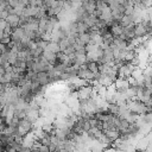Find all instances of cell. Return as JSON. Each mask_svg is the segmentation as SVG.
Segmentation results:
<instances>
[{"label":"cell","instance_id":"cell-3","mask_svg":"<svg viewBox=\"0 0 152 152\" xmlns=\"http://www.w3.org/2000/svg\"><path fill=\"white\" fill-rule=\"evenodd\" d=\"M23 36H24V28L20 26H17L11 32V40H13L14 43H19Z\"/></svg>","mask_w":152,"mask_h":152},{"label":"cell","instance_id":"cell-12","mask_svg":"<svg viewBox=\"0 0 152 152\" xmlns=\"http://www.w3.org/2000/svg\"><path fill=\"white\" fill-rule=\"evenodd\" d=\"M82 2H86V1H89V0H81Z\"/></svg>","mask_w":152,"mask_h":152},{"label":"cell","instance_id":"cell-7","mask_svg":"<svg viewBox=\"0 0 152 152\" xmlns=\"http://www.w3.org/2000/svg\"><path fill=\"white\" fill-rule=\"evenodd\" d=\"M89 31V27L82 21V20H76V33H84V32H88Z\"/></svg>","mask_w":152,"mask_h":152},{"label":"cell","instance_id":"cell-5","mask_svg":"<svg viewBox=\"0 0 152 152\" xmlns=\"http://www.w3.org/2000/svg\"><path fill=\"white\" fill-rule=\"evenodd\" d=\"M5 21L12 28H14V27H17L19 25V15H17V14H8V17L5 19Z\"/></svg>","mask_w":152,"mask_h":152},{"label":"cell","instance_id":"cell-2","mask_svg":"<svg viewBox=\"0 0 152 152\" xmlns=\"http://www.w3.org/2000/svg\"><path fill=\"white\" fill-rule=\"evenodd\" d=\"M146 36H150L144 21H140V23H137L134 24V37H138V38H141V37H146Z\"/></svg>","mask_w":152,"mask_h":152},{"label":"cell","instance_id":"cell-8","mask_svg":"<svg viewBox=\"0 0 152 152\" xmlns=\"http://www.w3.org/2000/svg\"><path fill=\"white\" fill-rule=\"evenodd\" d=\"M45 49L49 50L50 52H53V53H57V52L61 51L59 46H58V43H56V42H48V45H46Z\"/></svg>","mask_w":152,"mask_h":152},{"label":"cell","instance_id":"cell-9","mask_svg":"<svg viewBox=\"0 0 152 152\" xmlns=\"http://www.w3.org/2000/svg\"><path fill=\"white\" fill-rule=\"evenodd\" d=\"M86 66L94 74H97L99 72V63L97 62H87L86 63Z\"/></svg>","mask_w":152,"mask_h":152},{"label":"cell","instance_id":"cell-4","mask_svg":"<svg viewBox=\"0 0 152 152\" xmlns=\"http://www.w3.org/2000/svg\"><path fill=\"white\" fill-rule=\"evenodd\" d=\"M82 8L86 11V13L88 14H93L94 11L96 10V5H95V0H89V1H86V2H82L81 4Z\"/></svg>","mask_w":152,"mask_h":152},{"label":"cell","instance_id":"cell-1","mask_svg":"<svg viewBox=\"0 0 152 152\" xmlns=\"http://www.w3.org/2000/svg\"><path fill=\"white\" fill-rule=\"evenodd\" d=\"M76 76H77L78 78H82V80H84V81L89 82V83H93V82L95 81V74H94V72H91V71L86 66V64H83V65H80V66H78Z\"/></svg>","mask_w":152,"mask_h":152},{"label":"cell","instance_id":"cell-6","mask_svg":"<svg viewBox=\"0 0 152 152\" xmlns=\"http://www.w3.org/2000/svg\"><path fill=\"white\" fill-rule=\"evenodd\" d=\"M119 24L122 26V27H126V26H129V25H133L134 21H133V18L132 15H127V14H124L120 19H119Z\"/></svg>","mask_w":152,"mask_h":152},{"label":"cell","instance_id":"cell-10","mask_svg":"<svg viewBox=\"0 0 152 152\" xmlns=\"http://www.w3.org/2000/svg\"><path fill=\"white\" fill-rule=\"evenodd\" d=\"M8 14H10V13H8L6 10H2V11H0V19H4V20H5V19L8 17Z\"/></svg>","mask_w":152,"mask_h":152},{"label":"cell","instance_id":"cell-13","mask_svg":"<svg viewBox=\"0 0 152 152\" xmlns=\"http://www.w3.org/2000/svg\"><path fill=\"white\" fill-rule=\"evenodd\" d=\"M0 55H1V51H0Z\"/></svg>","mask_w":152,"mask_h":152},{"label":"cell","instance_id":"cell-11","mask_svg":"<svg viewBox=\"0 0 152 152\" xmlns=\"http://www.w3.org/2000/svg\"><path fill=\"white\" fill-rule=\"evenodd\" d=\"M118 5H121V6H126L128 4V0H114Z\"/></svg>","mask_w":152,"mask_h":152}]
</instances>
